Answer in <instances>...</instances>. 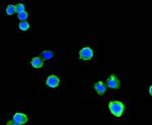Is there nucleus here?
<instances>
[{"label": "nucleus", "mask_w": 152, "mask_h": 125, "mask_svg": "<svg viewBox=\"0 0 152 125\" xmlns=\"http://www.w3.org/2000/svg\"><path fill=\"white\" fill-rule=\"evenodd\" d=\"M109 107L110 113L117 117H121L125 111V105L120 101H110Z\"/></svg>", "instance_id": "obj_1"}, {"label": "nucleus", "mask_w": 152, "mask_h": 125, "mask_svg": "<svg viewBox=\"0 0 152 125\" xmlns=\"http://www.w3.org/2000/svg\"><path fill=\"white\" fill-rule=\"evenodd\" d=\"M93 57V50L89 47H84L79 51V58L81 60L87 61Z\"/></svg>", "instance_id": "obj_2"}, {"label": "nucleus", "mask_w": 152, "mask_h": 125, "mask_svg": "<svg viewBox=\"0 0 152 125\" xmlns=\"http://www.w3.org/2000/svg\"><path fill=\"white\" fill-rule=\"evenodd\" d=\"M107 85L113 90H118L120 88V80L115 74H110V77L107 79Z\"/></svg>", "instance_id": "obj_3"}, {"label": "nucleus", "mask_w": 152, "mask_h": 125, "mask_svg": "<svg viewBox=\"0 0 152 125\" xmlns=\"http://www.w3.org/2000/svg\"><path fill=\"white\" fill-rule=\"evenodd\" d=\"M59 83H60V79L56 75H50L47 78V81H46V85L50 88H57L59 85Z\"/></svg>", "instance_id": "obj_4"}, {"label": "nucleus", "mask_w": 152, "mask_h": 125, "mask_svg": "<svg viewBox=\"0 0 152 125\" xmlns=\"http://www.w3.org/2000/svg\"><path fill=\"white\" fill-rule=\"evenodd\" d=\"M29 118H27V115L22 114V113H16L13 116V121H14V124H24L25 122H27Z\"/></svg>", "instance_id": "obj_5"}, {"label": "nucleus", "mask_w": 152, "mask_h": 125, "mask_svg": "<svg viewBox=\"0 0 152 125\" xmlns=\"http://www.w3.org/2000/svg\"><path fill=\"white\" fill-rule=\"evenodd\" d=\"M94 90L96 91V93H98V95L101 96V95L105 94V91H107V85H105L103 81H98V83H96L95 85H94Z\"/></svg>", "instance_id": "obj_6"}, {"label": "nucleus", "mask_w": 152, "mask_h": 125, "mask_svg": "<svg viewBox=\"0 0 152 125\" xmlns=\"http://www.w3.org/2000/svg\"><path fill=\"white\" fill-rule=\"evenodd\" d=\"M31 64H32V66L34 67V68H41L43 66V60L39 57H34V58L32 59Z\"/></svg>", "instance_id": "obj_7"}, {"label": "nucleus", "mask_w": 152, "mask_h": 125, "mask_svg": "<svg viewBox=\"0 0 152 125\" xmlns=\"http://www.w3.org/2000/svg\"><path fill=\"white\" fill-rule=\"evenodd\" d=\"M42 57L44 60H48V59H51V58H53V56H54V53H53L52 51H44L42 52Z\"/></svg>", "instance_id": "obj_8"}, {"label": "nucleus", "mask_w": 152, "mask_h": 125, "mask_svg": "<svg viewBox=\"0 0 152 125\" xmlns=\"http://www.w3.org/2000/svg\"><path fill=\"white\" fill-rule=\"evenodd\" d=\"M18 29H19L20 31H22V32L27 31V29H29V24L27 22H22L19 24V26H18Z\"/></svg>", "instance_id": "obj_9"}, {"label": "nucleus", "mask_w": 152, "mask_h": 125, "mask_svg": "<svg viewBox=\"0 0 152 125\" xmlns=\"http://www.w3.org/2000/svg\"><path fill=\"white\" fill-rule=\"evenodd\" d=\"M14 12H16V11H15V5L10 4V5H8L7 7H6V13H7L8 15H12Z\"/></svg>", "instance_id": "obj_10"}, {"label": "nucleus", "mask_w": 152, "mask_h": 125, "mask_svg": "<svg viewBox=\"0 0 152 125\" xmlns=\"http://www.w3.org/2000/svg\"><path fill=\"white\" fill-rule=\"evenodd\" d=\"M18 19H19L20 20H22V22H25V19H27V17H29V14H27V11H24V12H20L18 13Z\"/></svg>", "instance_id": "obj_11"}, {"label": "nucleus", "mask_w": 152, "mask_h": 125, "mask_svg": "<svg viewBox=\"0 0 152 125\" xmlns=\"http://www.w3.org/2000/svg\"><path fill=\"white\" fill-rule=\"evenodd\" d=\"M15 11H16L17 13L24 12V5L22 3H18L17 5H15Z\"/></svg>", "instance_id": "obj_12"}, {"label": "nucleus", "mask_w": 152, "mask_h": 125, "mask_svg": "<svg viewBox=\"0 0 152 125\" xmlns=\"http://www.w3.org/2000/svg\"><path fill=\"white\" fill-rule=\"evenodd\" d=\"M149 95H150V96H151V95H152V92H151V87L149 88Z\"/></svg>", "instance_id": "obj_13"}]
</instances>
